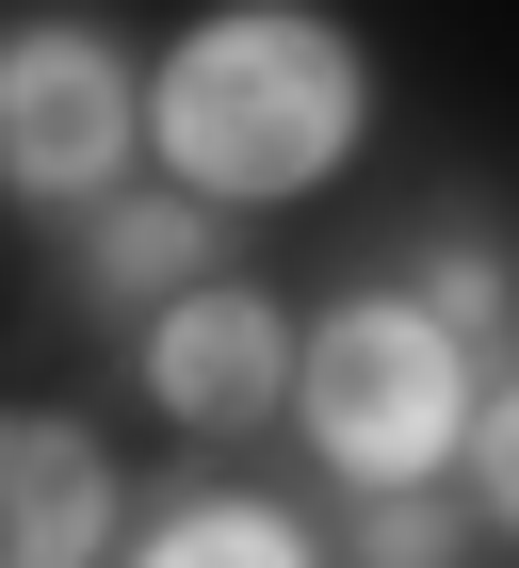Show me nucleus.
<instances>
[{
  "label": "nucleus",
  "instance_id": "6",
  "mask_svg": "<svg viewBox=\"0 0 519 568\" xmlns=\"http://www.w3.org/2000/svg\"><path fill=\"white\" fill-rule=\"evenodd\" d=\"M146 568H308V552H293V520H260V504H195Z\"/></svg>",
  "mask_w": 519,
  "mask_h": 568
},
{
  "label": "nucleus",
  "instance_id": "5",
  "mask_svg": "<svg viewBox=\"0 0 519 568\" xmlns=\"http://www.w3.org/2000/svg\"><path fill=\"white\" fill-rule=\"evenodd\" d=\"M146 374H163V406H179V423H244V406L276 390V308H244V293H179Z\"/></svg>",
  "mask_w": 519,
  "mask_h": 568
},
{
  "label": "nucleus",
  "instance_id": "3",
  "mask_svg": "<svg viewBox=\"0 0 519 568\" xmlns=\"http://www.w3.org/2000/svg\"><path fill=\"white\" fill-rule=\"evenodd\" d=\"M0 146H17L33 195H82V179L130 146V65L98 33H33L17 65H0Z\"/></svg>",
  "mask_w": 519,
  "mask_h": 568
},
{
  "label": "nucleus",
  "instance_id": "1",
  "mask_svg": "<svg viewBox=\"0 0 519 568\" xmlns=\"http://www.w3.org/2000/svg\"><path fill=\"white\" fill-rule=\"evenodd\" d=\"M163 146L195 195H308V179L357 146V49L325 17H212V33H179L163 65Z\"/></svg>",
  "mask_w": 519,
  "mask_h": 568
},
{
  "label": "nucleus",
  "instance_id": "4",
  "mask_svg": "<svg viewBox=\"0 0 519 568\" xmlns=\"http://www.w3.org/2000/svg\"><path fill=\"white\" fill-rule=\"evenodd\" d=\"M98 520H114V471L65 423H17V455H0V568H82Z\"/></svg>",
  "mask_w": 519,
  "mask_h": 568
},
{
  "label": "nucleus",
  "instance_id": "7",
  "mask_svg": "<svg viewBox=\"0 0 519 568\" xmlns=\"http://www.w3.org/2000/svg\"><path fill=\"white\" fill-rule=\"evenodd\" d=\"M195 276V212H114L98 227V293H179Z\"/></svg>",
  "mask_w": 519,
  "mask_h": 568
},
{
  "label": "nucleus",
  "instance_id": "2",
  "mask_svg": "<svg viewBox=\"0 0 519 568\" xmlns=\"http://www.w3.org/2000/svg\"><path fill=\"white\" fill-rule=\"evenodd\" d=\"M308 438L342 455V471L374 487H423L455 438H471V357H455V325L438 308H342L325 342H308Z\"/></svg>",
  "mask_w": 519,
  "mask_h": 568
},
{
  "label": "nucleus",
  "instance_id": "8",
  "mask_svg": "<svg viewBox=\"0 0 519 568\" xmlns=\"http://www.w3.org/2000/svg\"><path fill=\"white\" fill-rule=\"evenodd\" d=\"M357 552H374V568H455V552H438V520H423V504H406V487H389V520L357 536Z\"/></svg>",
  "mask_w": 519,
  "mask_h": 568
},
{
  "label": "nucleus",
  "instance_id": "9",
  "mask_svg": "<svg viewBox=\"0 0 519 568\" xmlns=\"http://www.w3.org/2000/svg\"><path fill=\"white\" fill-rule=\"evenodd\" d=\"M471 438H487V504L519 520V390H487V423H471Z\"/></svg>",
  "mask_w": 519,
  "mask_h": 568
}]
</instances>
